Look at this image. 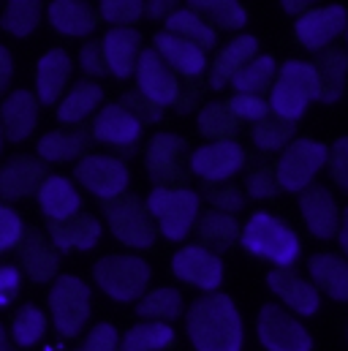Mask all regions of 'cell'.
I'll use <instances>...</instances> for the list:
<instances>
[{
    "mask_svg": "<svg viewBox=\"0 0 348 351\" xmlns=\"http://www.w3.org/2000/svg\"><path fill=\"white\" fill-rule=\"evenodd\" d=\"M117 343H120V332L109 322H101L87 332L85 343L74 351H117Z\"/></svg>",
    "mask_w": 348,
    "mask_h": 351,
    "instance_id": "7dc6e473",
    "label": "cell"
},
{
    "mask_svg": "<svg viewBox=\"0 0 348 351\" xmlns=\"http://www.w3.org/2000/svg\"><path fill=\"white\" fill-rule=\"evenodd\" d=\"M188 142L177 134H156L147 142V177L156 182V188H179L190 180V172L185 169Z\"/></svg>",
    "mask_w": 348,
    "mask_h": 351,
    "instance_id": "9c48e42d",
    "label": "cell"
},
{
    "mask_svg": "<svg viewBox=\"0 0 348 351\" xmlns=\"http://www.w3.org/2000/svg\"><path fill=\"white\" fill-rule=\"evenodd\" d=\"M125 112H131L142 125L145 123H158L161 117H164V109L158 106V104H153L150 98H145L139 90H131V93H123L120 95V101H117Z\"/></svg>",
    "mask_w": 348,
    "mask_h": 351,
    "instance_id": "bcb514c9",
    "label": "cell"
},
{
    "mask_svg": "<svg viewBox=\"0 0 348 351\" xmlns=\"http://www.w3.org/2000/svg\"><path fill=\"white\" fill-rule=\"evenodd\" d=\"M199 98H201V85L190 82L185 93H182V90L177 93V101H174L172 106L177 109V112H179V114H188V112H190V109L196 106V101H199Z\"/></svg>",
    "mask_w": 348,
    "mask_h": 351,
    "instance_id": "11a10c76",
    "label": "cell"
},
{
    "mask_svg": "<svg viewBox=\"0 0 348 351\" xmlns=\"http://www.w3.org/2000/svg\"><path fill=\"white\" fill-rule=\"evenodd\" d=\"M153 49L161 55V60L172 69L174 74H182L188 80H196L207 69V52H201L196 44H190L185 38H177L166 30L156 36Z\"/></svg>",
    "mask_w": 348,
    "mask_h": 351,
    "instance_id": "d4e9b609",
    "label": "cell"
},
{
    "mask_svg": "<svg viewBox=\"0 0 348 351\" xmlns=\"http://www.w3.org/2000/svg\"><path fill=\"white\" fill-rule=\"evenodd\" d=\"M266 283L275 291V297L283 300V305L299 316H313L321 305L319 289L308 278H302V272H297L294 267H275L266 275Z\"/></svg>",
    "mask_w": 348,
    "mask_h": 351,
    "instance_id": "d6986e66",
    "label": "cell"
},
{
    "mask_svg": "<svg viewBox=\"0 0 348 351\" xmlns=\"http://www.w3.org/2000/svg\"><path fill=\"white\" fill-rule=\"evenodd\" d=\"M166 33L196 44L201 52H210L215 47V41H218L215 30L204 19H199L193 11H188V8H177L174 14L166 16Z\"/></svg>",
    "mask_w": 348,
    "mask_h": 351,
    "instance_id": "74e56055",
    "label": "cell"
},
{
    "mask_svg": "<svg viewBox=\"0 0 348 351\" xmlns=\"http://www.w3.org/2000/svg\"><path fill=\"white\" fill-rule=\"evenodd\" d=\"M240 240L245 251L272 262L275 267H294L302 251L294 229L269 213H256L240 232Z\"/></svg>",
    "mask_w": 348,
    "mask_h": 351,
    "instance_id": "3957f363",
    "label": "cell"
},
{
    "mask_svg": "<svg viewBox=\"0 0 348 351\" xmlns=\"http://www.w3.org/2000/svg\"><path fill=\"white\" fill-rule=\"evenodd\" d=\"M49 22L63 36H90L98 25V16L87 0H52Z\"/></svg>",
    "mask_w": 348,
    "mask_h": 351,
    "instance_id": "1f68e13d",
    "label": "cell"
},
{
    "mask_svg": "<svg viewBox=\"0 0 348 351\" xmlns=\"http://www.w3.org/2000/svg\"><path fill=\"white\" fill-rule=\"evenodd\" d=\"M172 272L179 280L201 289L204 294L207 291H218L221 283H223V262H221V256L210 254L201 245L179 248L172 259Z\"/></svg>",
    "mask_w": 348,
    "mask_h": 351,
    "instance_id": "2e32d148",
    "label": "cell"
},
{
    "mask_svg": "<svg viewBox=\"0 0 348 351\" xmlns=\"http://www.w3.org/2000/svg\"><path fill=\"white\" fill-rule=\"evenodd\" d=\"M103 101V90L95 82H77L69 90V95L58 104V120L66 125H77L87 120V114H92L98 109V104Z\"/></svg>",
    "mask_w": 348,
    "mask_h": 351,
    "instance_id": "e575fe53",
    "label": "cell"
},
{
    "mask_svg": "<svg viewBox=\"0 0 348 351\" xmlns=\"http://www.w3.org/2000/svg\"><path fill=\"white\" fill-rule=\"evenodd\" d=\"M310 101H319V77L313 63L302 60H288L283 69L275 74V82L269 90V112L283 117V120H299Z\"/></svg>",
    "mask_w": 348,
    "mask_h": 351,
    "instance_id": "7a4b0ae2",
    "label": "cell"
},
{
    "mask_svg": "<svg viewBox=\"0 0 348 351\" xmlns=\"http://www.w3.org/2000/svg\"><path fill=\"white\" fill-rule=\"evenodd\" d=\"M179 0H142V16L147 19H166L177 11Z\"/></svg>",
    "mask_w": 348,
    "mask_h": 351,
    "instance_id": "db71d44e",
    "label": "cell"
},
{
    "mask_svg": "<svg viewBox=\"0 0 348 351\" xmlns=\"http://www.w3.org/2000/svg\"><path fill=\"white\" fill-rule=\"evenodd\" d=\"M49 313L60 338H77L90 319V286L77 275H58L49 291Z\"/></svg>",
    "mask_w": 348,
    "mask_h": 351,
    "instance_id": "52a82bcc",
    "label": "cell"
},
{
    "mask_svg": "<svg viewBox=\"0 0 348 351\" xmlns=\"http://www.w3.org/2000/svg\"><path fill=\"white\" fill-rule=\"evenodd\" d=\"M316 77H319V101L324 104H335L340 101L343 90H346V71H348V58L343 49H321L316 63Z\"/></svg>",
    "mask_w": 348,
    "mask_h": 351,
    "instance_id": "4dcf8cb0",
    "label": "cell"
},
{
    "mask_svg": "<svg viewBox=\"0 0 348 351\" xmlns=\"http://www.w3.org/2000/svg\"><path fill=\"white\" fill-rule=\"evenodd\" d=\"M283 3V8L288 11V14H302V11H308L316 0H280Z\"/></svg>",
    "mask_w": 348,
    "mask_h": 351,
    "instance_id": "6f0895ef",
    "label": "cell"
},
{
    "mask_svg": "<svg viewBox=\"0 0 348 351\" xmlns=\"http://www.w3.org/2000/svg\"><path fill=\"white\" fill-rule=\"evenodd\" d=\"M22 286V272L14 264H0V308L11 305V300H16Z\"/></svg>",
    "mask_w": 348,
    "mask_h": 351,
    "instance_id": "f5cc1de1",
    "label": "cell"
},
{
    "mask_svg": "<svg viewBox=\"0 0 348 351\" xmlns=\"http://www.w3.org/2000/svg\"><path fill=\"white\" fill-rule=\"evenodd\" d=\"M11 74H14V60H11V52H8L5 47H0V95L8 90Z\"/></svg>",
    "mask_w": 348,
    "mask_h": 351,
    "instance_id": "9f6ffc18",
    "label": "cell"
},
{
    "mask_svg": "<svg viewBox=\"0 0 348 351\" xmlns=\"http://www.w3.org/2000/svg\"><path fill=\"white\" fill-rule=\"evenodd\" d=\"M79 66L82 71L90 77H106L109 69H106V60H103V49H101V41H87L79 52Z\"/></svg>",
    "mask_w": 348,
    "mask_h": 351,
    "instance_id": "816d5d0a",
    "label": "cell"
},
{
    "mask_svg": "<svg viewBox=\"0 0 348 351\" xmlns=\"http://www.w3.org/2000/svg\"><path fill=\"white\" fill-rule=\"evenodd\" d=\"M201 196L212 204V210H218V213H229V215H234V213H243V207H245V193L240 191V185H234V182H229V180H221V182H201Z\"/></svg>",
    "mask_w": 348,
    "mask_h": 351,
    "instance_id": "7bdbcfd3",
    "label": "cell"
},
{
    "mask_svg": "<svg viewBox=\"0 0 348 351\" xmlns=\"http://www.w3.org/2000/svg\"><path fill=\"white\" fill-rule=\"evenodd\" d=\"M226 106L232 109V114L237 120H248V123H259L261 117L269 114V104L264 95H253V93H234L232 101H226Z\"/></svg>",
    "mask_w": 348,
    "mask_h": 351,
    "instance_id": "f6af8a7d",
    "label": "cell"
},
{
    "mask_svg": "<svg viewBox=\"0 0 348 351\" xmlns=\"http://www.w3.org/2000/svg\"><path fill=\"white\" fill-rule=\"evenodd\" d=\"M327 156H330L327 145L316 139H291L283 147V156L275 169L280 191H294V193L305 191L313 182V177L327 167Z\"/></svg>",
    "mask_w": 348,
    "mask_h": 351,
    "instance_id": "ba28073f",
    "label": "cell"
},
{
    "mask_svg": "<svg viewBox=\"0 0 348 351\" xmlns=\"http://www.w3.org/2000/svg\"><path fill=\"white\" fill-rule=\"evenodd\" d=\"M193 226H196V237L201 248H207L215 256L226 254L240 240V221L229 213H218V210L201 213Z\"/></svg>",
    "mask_w": 348,
    "mask_h": 351,
    "instance_id": "4316f807",
    "label": "cell"
},
{
    "mask_svg": "<svg viewBox=\"0 0 348 351\" xmlns=\"http://www.w3.org/2000/svg\"><path fill=\"white\" fill-rule=\"evenodd\" d=\"M47 237L55 245L58 254L63 251H90L98 245L101 240V223L95 215L87 213H77L66 221H47Z\"/></svg>",
    "mask_w": 348,
    "mask_h": 351,
    "instance_id": "44dd1931",
    "label": "cell"
},
{
    "mask_svg": "<svg viewBox=\"0 0 348 351\" xmlns=\"http://www.w3.org/2000/svg\"><path fill=\"white\" fill-rule=\"evenodd\" d=\"M38 98L30 90H14L3 106H0V128H3V139L19 145L25 142L36 123H38Z\"/></svg>",
    "mask_w": 348,
    "mask_h": 351,
    "instance_id": "7402d4cb",
    "label": "cell"
},
{
    "mask_svg": "<svg viewBox=\"0 0 348 351\" xmlns=\"http://www.w3.org/2000/svg\"><path fill=\"white\" fill-rule=\"evenodd\" d=\"M327 164H330V172H332V180L348 191V139L346 136H340L335 145H332V150H330V156H327Z\"/></svg>",
    "mask_w": 348,
    "mask_h": 351,
    "instance_id": "f907efd6",
    "label": "cell"
},
{
    "mask_svg": "<svg viewBox=\"0 0 348 351\" xmlns=\"http://www.w3.org/2000/svg\"><path fill=\"white\" fill-rule=\"evenodd\" d=\"M136 313L145 322H164L172 324L182 316V294L177 289H156L145 291L136 300Z\"/></svg>",
    "mask_w": 348,
    "mask_h": 351,
    "instance_id": "8d00e7d4",
    "label": "cell"
},
{
    "mask_svg": "<svg viewBox=\"0 0 348 351\" xmlns=\"http://www.w3.org/2000/svg\"><path fill=\"white\" fill-rule=\"evenodd\" d=\"M277 74L275 58L272 55H253L232 80L229 85L234 88V93H253V95H264L266 90L272 88Z\"/></svg>",
    "mask_w": 348,
    "mask_h": 351,
    "instance_id": "d590c367",
    "label": "cell"
},
{
    "mask_svg": "<svg viewBox=\"0 0 348 351\" xmlns=\"http://www.w3.org/2000/svg\"><path fill=\"white\" fill-rule=\"evenodd\" d=\"M188 11L204 19L212 30H240L248 22V14L240 0H188Z\"/></svg>",
    "mask_w": 348,
    "mask_h": 351,
    "instance_id": "d6a6232c",
    "label": "cell"
},
{
    "mask_svg": "<svg viewBox=\"0 0 348 351\" xmlns=\"http://www.w3.org/2000/svg\"><path fill=\"white\" fill-rule=\"evenodd\" d=\"M3 142H5V139H3V128H0V150H3Z\"/></svg>",
    "mask_w": 348,
    "mask_h": 351,
    "instance_id": "91938a15",
    "label": "cell"
},
{
    "mask_svg": "<svg viewBox=\"0 0 348 351\" xmlns=\"http://www.w3.org/2000/svg\"><path fill=\"white\" fill-rule=\"evenodd\" d=\"M256 332L266 351H313V338L305 324L275 302L259 311Z\"/></svg>",
    "mask_w": 348,
    "mask_h": 351,
    "instance_id": "30bf717a",
    "label": "cell"
},
{
    "mask_svg": "<svg viewBox=\"0 0 348 351\" xmlns=\"http://www.w3.org/2000/svg\"><path fill=\"white\" fill-rule=\"evenodd\" d=\"M71 77V58L66 49H49L36 69V98L44 106H52L60 101L66 82Z\"/></svg>",
    "mask_w": 348,
    "mask_h": 351,
    "instance_id": "484cf974",
    "label": "cell"
},
{
    "mask_svg": "<svg viewBox=\"0 0 348 351\" xmlns=\"http://www.w3.org/2000/svg\"><path fill=\"white\" fill-rule=\"evenodd\" d=\"M38 22H41V0H8L0 16L3 30L16 38L30 36L38 27Z\"/></svg>",
    "mask_w": 348,
    "mask_h": 351,
    "instance_id": "b9f144b4",
    "label": "cell"
},
{
    "mask_svg": "<svg viewBox=\"0 0 348 351\" xmlns=\"http://www.w3.org/2000/svg\"><path fill=\"white\" fill-rule=\"evenodd\" d=\"M245 191H248V196H253V199H272V196L280 193V185H277L275 172H272L269 167H261V169L248 175Z\"/></svg>",
    "mask_w": 348,
    "mask_h": 351,
    "instance_id": "681fc988",
    "label": "cell"
},
{
    "mask_svg": "<svg viewBox=\"0 0 348 351\" xmlns=\"http://www.w3.org/2000/svg\"><path fill=\"white\" fill-rule=\"evenodd\" d=\"M92 278L98 289L112 297L114 302H134L147 291L150 283V264L139 256L114 254L103 256L92 267Z\"/></svg>",
    "mask_w": 348,
    "mask_h": 351,
    "instance_id": "5b68a950",
    "label": "cell"
},
{
    "mask_svg": "<svg viewBox=\"0 0 348 351\" xmlns=\"http://www.w3.org/2000/svg\"><path fill=\"white\" fill-rule=\"evenodd\" d=\"M90 136L103 142V145L117 147L123 156H134L136 153V142L142 136V123L131 112H125L120 104H106L95 114Z\"/></svg>",
    "mask_w": 348,
    "mask_h": 351,
    "instance_id": "9a60e30c",
    "label": "cell"
},
{
    "mask_svg": "<svg viewBox=\"0 0 348 351\" xmlns=\"http://www.w3.org/2000/svg\"><path fill=\"white\" fill-rule=\"evenodd\" d=\"M36 196H38V204H41V213L47 215V221H66L82 210L79 191L74 188L71 180L60 175H47V180L38 185Z\"/></svg>",
    "mask_w": 348,
    "mask_h": 351,
    "instance_id": "cb8c5ba5",
    "label": "cell"
},
{
    "mask_svg": "<svg viewBox=\"0 0 348 351\" xmlns=\"http://www.w3.org/2000/svg\"><path fill=\"white\" fill-rule=\"evenodd\" d=\"M199 131L210 142L218 139H234L240 134V120L232 114L226 101H212L199 112Z\"/></svg>",
    "mask_w": 348,
    "mask_h": 351,
    "instance_id": "ab89813d",
    "label": "cell"
},
{
    "mask_svg": "<svg viewBox=\"0 0 348 351\" xmlns=\"http://www.w3.org/2000/svg\"><path fill=\"white\" fill-rule=\"evenodd\" d=\"M47 335V316L38 305L25 302L11 322V343L16 349H33L36 343H41V338Z\"/></svg>",
    "mask_w": 348,
    "mask_h": 351,
    "instance_id": "f35d334b",
    "label": "cell"
},
{
    "mask_svg": "<svg viewBox=\"0 0 348 351\" xmlns=\"http://www.w3.org/2000/svg\"><path fill=\"white\" fill-rule=\"evenodd\" d=\"M199 202H201V196L196 191L179 185V188H156L145 204L156 221V229L166 240L179 243L190 234V229L199 218Z\"/></svg>",
    "mask_w": 348,
    "mask_h": 351,
    "instance_id": "277c9868",
    "label": "cell"
},
{
    "mask_svg": "<svg viewBox=\"0 0 348 351\" xmlns=\"http://www.w3.org/2000/svg\"><path fill=\"white\" fill-rule=\"evenodd\" d=\"M14 248H16V256H19V264L25 269V275L33 283H49V280L58 278L60 254L55 251V245L49 243V237L41 229L25 226L22 237H19V243Z\"/></svg>",
    "mask_w": 348,
    "mask_h": 351,
    "instance_id": "5bb4252c",
    "label": "cell"
},
{
    "mask_svg": "<svg viewBox=\"0 0 348 351\" xmlns=\"http://www.w3.org/2000/svg\"><path fill=\"white\" fill-rule=\"evenodd\" d=\"M245 164V150L234 139H218L199 147L190 156V172L201 177V182L232 180Z\"/></svg>",
    "mask_w": 348,
    "mask_h": 351,
    "instance_id": "7c38bea8",
    "label": "cell"
},
{
    "mask_svg": "<svg viewBox=\"0 0 348 351\" xmlns=\"http://www.w3.org/2000/svg\"><path fill=\"white\" fill-rule=\"evenodd\" d=\"M185 330L196 351H243L245 327L234 300L223 291H207L185 313Z\"/></svg>",
    "mask_w": 348,
    "mask_h": 351,
    "instance_id": "6da1fadb",
    "label": "cell"
},
{
    "mask_svg": "<svg viewBox=\"0 0 348 351\" xmlns=\"http://www.w3.org/2000/svg\"><path fill=\"white\" fill-rule=\"evenodd\" d=\"M297 134V123L294 120H283L277 114H266L259 123H253V145L264 153H275L283 150Z\"/></svg>",
    "mask_w": 348,
    "mask_h": 351,
    "instance_id": "60d3db41",
    "label": "cell"
},
{
    "mask_svg": "<svg viewBox=\"0 0 348 351\" xmlns=\"http://www.w3.org/2000/svg\"><path fill=\"white\" fill-rule=\"evenodd\" d=\"M74 175L92 196H98L103 202L125 193L128 191V180H131L125 164L120 158H114V156H85L77 164Z\"/></svg>",
    "mask_w": 348,
    "mask_h": 351,
    "instance_id": "8fae6325",
    "label": "cell"
},
{
    "mask_svg": "<svg viewBox=\"0 0 348 351\" xmlns=\"http://www.w3.org/2000/svg\"><path fill=\"white\" fill-rule=\"evenodd\" d=\"M174 343V327L164 322H139L117 343V351H164Z\"/></svg>",
    "mask_w": 348,
    "mask_h": 351,
    "instance_id": "836d02e7",
    "label": "cell"
},
{
    "mask_svg": "<svg viewBox=\"0 0 348 351\" xmlns=\"http://www.w3.org/2000/svg\"><path fill=\"white\" fill-rule=\"evenodd\" d=\"M253 55H259V41H256L253 36H237V38H232V41L218 52V58L212 60L210 88L223 90L229 85V80H232Z\"/></svg>",
    "mask_w": 348,
    "mask_h": 351,
    "instance_id": "f1b7e54d",
    "label": "cell"
},
{
    "mask_svg": "<svg viewBox=\"0 0 348 351\" xmlns=\"http://www.w3.org/2000/svg\"><path fill=\"white\" fill-rule=\"evenodd\" d=\"M134 77H136V85H139L136 90L145 98H150L153 104H158L161 109L172 106L174 101H177L179 82H177L174 71L161 60V55L153 47L139 52L136 66H134Z\"/></svg>",
    "mask_w": 348,
    "mask_h": 351,
    "instance_id": "4fadbf2b",
    "label": "cell"
},
{
    "mask_svg": "<svg viewBox=\"0 0 348 351\" xmlns=\"http://www.w3.org/2000/svg\"><path fill=\"white\" fill-rule=\"evenodd\" d=\"M22 229H25V226H22V218H19L8 204L0 202V254L11 251V248L19 243Z\"/></svg>",
    "mask_w": 348,
    "mask_h": 351,
    "instance_id": "c3c4849f",
    "label": "cell"
},
{
    "mask_svg": "<svg viewBox=\"0 0 348 351\" xmlns=\"http://www.w3.org/2000/svg\"><path fill=\"white\" fill-rule=\"evenodd\" d=\"M103 215L112 229V234L131 245V248H150L156 243V221L145 204L142 196L136 193H120L109 202H103Z\"/></svg>",
    "mask_w": 348,
    "mask_h": 351,
    "instance_id": "8992f818",
    "label": "cell"
},
{
    "mask_svg": "<svg viewBox=\"0 0 348 351\" xmlns=\"http://www.w3.org/2000/svg\"><path fill=\"white\" fill-rule=\"evenodd\" d=\"M310 272V283L324 291L327 297H332L335 302H346L348 300V262L338 254H316L308 262Z\"/></svg>",
    "mask_w": 348,
    "mask_h": 351,
    "instance_id": "83f0119b",
    "label": "cell"
},
{
    "mask_svg": "<svg viewBox=\"0 0 348 351\" xmlns=\"http://www.w3.org/2000/svg\"><path fill=\"white\" fill-rule=\"evenodd\" d=\"M299 210H302V218L313 237L330 240L338 234L340 210H338L335 196L327 191V185L310 182L305 191H299Z\"/></svg>",
    "mask_w": 348,
    "mask_h": 351,
    "instance_id": "ffe728a7",
    "label": "cell"
},
{
    "mask_svg": "<svg viewBox=\"0 0 348 351\" xmlns=\"http://www.w3.org/2000/svg\"><path fill=\"white\" fill-rule=\"evenodd\" d=\"M0 351H16V346L11 343V338H8V332H5L3 324H0Z\"/></svg>",
    "mask_w": 348,
    "mask_h": 351,
    "instance_id": "680465c9",
    "label": "cell"
},
{
    "mask_svg": "<svg viewBox=\"0 0 348 351\" xmlns=\"http://www.w3.org/2000/svg\"><path fill=\"white\" fill-rule=\"evenodd\" d=\"M101 49H103V60H106L109 74H114L117 80H128L134 74L136 58L142 52V36L134 27H112L103 36Z\"/></svg>",
    "mask_w": 348,
    "mask_h": 351,
    "instance_id": "603a6c76",
    "label": "cell"
},
{
    "mask_svg": "<svg viewBox=\"0 0 348 351\" xmlns=\"http://www.w3.org/2000/svg\"><path fill=\"white\" fill-rule=\"evenodd\" d=\"M49 169L36 156H14L0 167V202H19L36 196Z\"/></svg>",
    "mask_w": 348,
    "mask_h": 351,
    "instance_id": "e0dca14e",
    "label": "cell"
},
{
    "mask_svg": "<svg viewBox=\"0 0 348 351\" xmlns=\"http://www.w3.org/2000/svg\"><path fill=\"white\" fill-rule=\"evenodd\" d=\"M92 145V136L87 128H74V131H49L38 139L36 150L44 164H63L74 161Z\"/></svg>",
    "mask_w": 348,
    "mask_h": 351,
    "instance_id": "f546056e",
    "label": "cell"
},
{
    "mask_svg": "<svg viewBox=\"0 0 348 351\" xmlns=\"http://www.w3.org/2000/svg\"><path fill=\"white\" fill-rule=\"evenodd\" d=\"M101 16L114 27H131L142 19V0H101Z\"/></svg>",
    "mask_w": 348,
    "mask_h": 351,
    "instance_id": "ee69618b",
    "label": "cell"
},
{
    "mask_svg": "<svg viewBox=\"0 0 348 351\" xmlns=\"http://www.w3.org/2000/svg\"><path fill=\"white\" fill-rule=\"evenodd\" d=\"M343 30H346V8L343 5H324V8L302 11V16L297 19V38L310 52L327 49Z\"/></svg>",
    "mask_w": 348,
    "mask_h": 351,
    "instance_id": "ac0fdd59",
    "label": "cell"
}]
</instances>
